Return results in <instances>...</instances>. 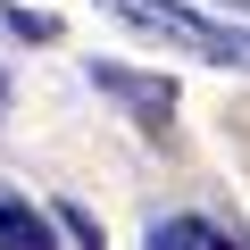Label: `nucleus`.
Listing matches in <instances>:
<instances>
[{
	"instance_id": "nucleus-3",
	"label": "nucleus",
	"mask_w": 250,
	"mask_h": 250,
	"mask_svg": "<svg viewBox=\"0 0 250 250\" xmlns=\"http://www.w3.org/2000/svg\"><path fill=\"white\" fill-rule=\"evenodd\" d=\"M142 250H250L242 233H225L217 217H159L142 233Z\"/></svg>"
},
{
	"instance_id": "nucleus-4",
	"label": "nucleus",
	"mask_w": 250,
	"mask_h": 250,
	"mask_svg": "<svg viewBox=\"0 0 250 250\" xmlns=\"http://www.w3.org/2000/svg\"><path fill=\"white\" fill-rule=\"evenodd\" d=\"M0 250H50V217H34L25 200L0 192Z\"/></svg>"
},
{
	"instance_id": "nucleus-7",
	"label": "nucleus",
	"mask_w": 250,
	"mask_h": 250,
	"mask_svg": "<svg viewBox=\"0 0 250 250\" xmlns=\"http://www.w3.org/2000/svg\"><path fill=\"white\" fill-rule=\"evenodd\" d=\"M0 108H9V75H0Z\"/></svg>"
},
{
	"instance_id": "nucleus-6",
	"label": "nucleus",
	"mask_w": 250,
	"mask_h": 250,
	"mask_svg": "<svg viewBox=\"0 0 250 250\" xmlns=\"http://www.w3.org/2000/svg\"><path fill=\"white\" fill-rule=\"evenodd\" d=\"M59 225H67V233H75V242H83V250H108V242H100V225H92V217H83V208H75V200H67V208H59Z\"/></svg>"
},
{
	"instance_id": "nucleus-2",
	"label": "nucleus",
	"mask_w": 250,
	"mask_h": 250,
	"mask_svg": "<svg viewBox=\"0 0 250 250\" xmlns=\"http://www.w3.org/2000/svg\"><path fill=\"white\" fill-rule=\"evenodd\" d=\"M92 83H100L108 100H125V108H134V125H142V134H167V125H175V83H167V75H142V67L92 59Z\"/></svg>"
},
{
	"instance_id": "nucleus-5",
	"label": "nucleus",
	"mask_w": 250,
	"mask_h": 250,
	"mask_svg": "<svg viewBox=\"0 0 250 250\" xmlns=\"http://www.w3.org/2000/svg\"><path fill=\"white\" fill-rule=\"evenodd\" d=\"M0 34L9 42H59V17L50 9H0Z\"/></svg>"
},
{
	"instance_id": "nucleus-1",
	"label": "nucleus",
	"mask_w": 250,
	"mask_h": 250,
	"mask_svg": "<svg viewBox=\"0 0 250 250\" xmlns=\"http://www.w3.org/2000/svg\"><path fill=\"white\" fill-rule=\"evenodd\" d=\"M100 9H108L117 25H134V34H159V42H175V50L208 59V67H250V34H242V25L200 17L192 0H100Z\"/></svg>"
}]
</instances>
